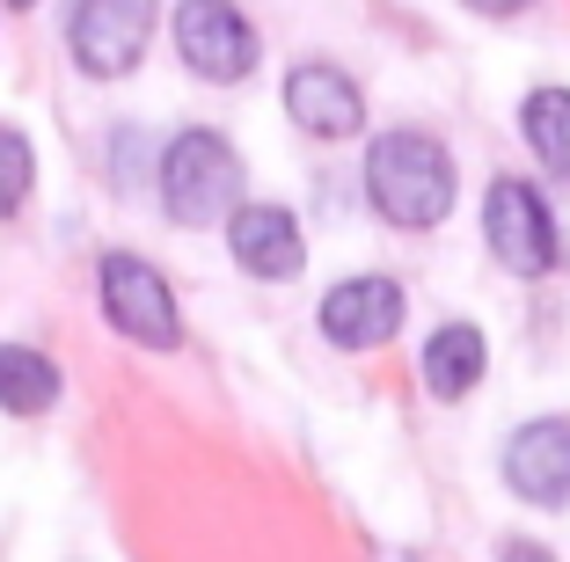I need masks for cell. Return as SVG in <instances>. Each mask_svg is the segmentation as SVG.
<instances>
[{"label":"cell","instance_id":"6da1fadb","mask_svg":"<svg viewBox=\"0 0 570 562\" xmlns=\"http://www.w3.org/2000/svg\"><path fill=\"white\" fill-rule=\"evenodd\" d=\"M366 198L387 227L424 234L453 213L461 198V176H453V154L432 132H381L366 147Z\"/></svg>","mask_w":570,"mask_h":562},{"label":"cell","instance_id":"7a4b0ae2","mask_svg":"<svg viewBox=\"0 0 570 562\" xmlns=\"http://www.w3.org/2000/svg\"><path fill=\"white\" fill-rule=\"evenodd\" d=\"M249 190V168L227 147V132L213 125H190L161 147V219L168 227H213L227 219Z\"/></svg>","mask_w":570,"mask_h":562},{"label":"cell","instance_id":"3957f363","mask_svg":"<svg viewBox=\"0 0 570 562\" xmlns=\"http://www.w3.org/2000/svg\"><path fill=\"white\" fill-rule=\"evenodd\" d=\"M96 299H102V322L139 351H176L184 344V315H176V293L168 278L147 264V256H102L96 270Z\"/></svg>","mask_w":570,"mask_h":562},{"label":"cell","instance_id":"277c9868","mask_svg":"<svg viewBox=\"0 0 570 562\" xmlns=\"http://www.w3.org/2000/svg\"><path fill=\"white\" fill-rule=\"evenodd\" d=\"M154 22H161V0H73L67 16V51L88 81H125L139 73L154 45Z\"/></svg>","mask_w":570,"mask_h":562},{"label":"cell","instance_id":"5b68a950","mask_svg":"<svg viewBox=\"0 0 570 562\" xmlns=\"http://www.w3.org/2000/svg\"><path fill=\"white\" fill-rule=\"evenodd\" d=\"M168 30H176V59H184L198 81H213V88L249 81L256 59H264V45H256V22L242 16L235 0H176Z\"/></svg>","mask_w":570,"mask_h":562},{"label":"cell","instance_id":"8992f818","mask_svg":"<svg viewBox=\"0 0 570 562\" xmlns=\"http://www.w3.org/2000/svg\"><path fill=\"white\" fill-rule=\"evenodd\" d=\"M483 241H490V256H498L512 278H541V270L563 264V241H556L549 205H541V190H534V183H520V176L490 183V198H483Z\"/></svg>","mask_w":570,"mask_h":562},{"label":"cell","instance_id":"52a82bcc","mask_svg":"<svg viewBox=\"0 0 570 562\" xmlns=\"http://www.w3.org/2000/svg\"><path fill=\"white\" fill-rule=\"evenodd\" d=\"M403 315H410L403 285H395V278H381V270H358V278H336L330 293H322V307H315L322 336H330L336 351H381V344H395V329H403Z\"/></svg>","mask_w":570,"mask_h":562},{"label":"cell","instance_id":"ba28073f","mask_svg":"<svg viewBox=\"0 0 570 562\" xmlns=\"http://www.w3.org/2000/svg\"><path fill=\"white\" fill-rule=\"evenodd\" d=\"M504 482L534 512H570V416H534L504 438Z\"/></svg>","mask_w":570,"mask_h":562},{"label":"cell","instance_id":"9c48e42d","mask_svg":"<svg viewBox=\"0 0 570 562\" xmlns=\"http://www.w3.org/2000/svg\"><path fill=\"white\" fill-rule=\"evenodd\" d=\"M285 117L307 139H358L366 132V88L330 59H301L285 73Z\"/></svg>","mask_w":570,"mask_h":562},{"label":"cell","instance_id":"30bf717a","mask_svg":"<svg viewBox=\"0 0 570 562\" xmlns=\"http://www.w3.org/2000/svg\"><path fill=\"white\" fill-rule=\"evenodd\" d=\"M227 248H235V264L264 285L301 278V264H307L301 219L285 213V205H264V198H242L235 213H227Z\"/></svg>","mask_w":570,"mask_h":562},{"label":"cell","instance_id":"8fae6325","mask_svg":"<svg viewBox=\"0 0 570 562\" xmlns=\"http://www.w3.org/2000/svg\"><path fill=\"white\" fill-rule=\"evenodd\" d=\"M417 373H424V395H439V402L475 395V387H483V373H490V344H483V329H475V322H439V329L424 336Z\"/></svg>","mask_w":570,"mask_h":562},{"label":"cell","instance_id":"7c38bea8","mask_svg":"<svg viewBox=\"0 0 570 562\" xmlns=\"http://www.w3.org/2000/svg\"><path fill=\"white\" fill-rule=\"evenodd\" d=\"M59 365L45 358L37 344H0V410L8 416H45L59 402Z\"/></svg>","mask_w":570,"mask_h":562},{"label":"cell","instance_id":"4fadbf2b","mask_svg":"<svg viewBox=\"0 0 570 562\" xmlns=\"http://www.w3.org/2000/svg\"><path fill=\"white\" fill-rule=\"evenodd\" d=\"M520 139L534 147V161L549 176L570 183V88H534L520 102Z\"/></svg>","mask_w":570,"mask_h":562},{"label":"cell","instance_id":"5bb4252c","mask_svg":"<svg viewBox=\"0 0 570 562\" xmlns=\"http://www.w3.org/2000/svg\"><path fill=\"white\" fill-rule=\"evenodd\" d=\"M37 190V154L16 125H0V219H16Z\"/></svg>","mask_w":570,"mask_h":562},{"label":"cell","instance_id":"9a60e30c","mask_svg":"<svg viewBox=\"0 0 570 562\" xmlns=\"http://www.w3.org/2000/svg\"><path fill=\"white\" fill-rule=\"evenodd\" d=\"M498 562H556V555H549L541 541H504V548H498Z\"/></svg>","mask_w":570,"mask_h":562},{"label":"cell","instance_id":"2e32d148","mask_svg":"<svg viewBox=\"0 0 570 562\" xmlns=\"http://www.w3.org/2000/svg\"><path fill=\"white\" fill-rule=\"evenodd\" d=\"M461 8H475V16H490V22H504V16H520L527 0H461Z\"/></svg>","mask_w":570,"mask_h":562},{"label":"cell","instance_id":"e0dca14e","mask_svg":"<svg viewBox=\"0 0 570 562\" xmlns=\"http://www.w3.org/2000/svg\"><path fill=\"white\" fill-rule=\"evenodd\" d=\"M0 8H16V16H30V8H37V0H0Z\"/></svg>","mask_w":570,"mask_h":562}]
</instances>
